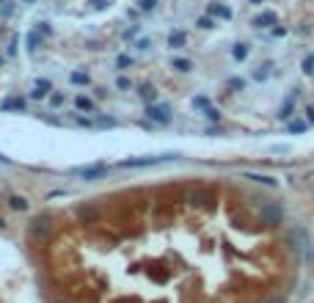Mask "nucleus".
Instances as JSON below:
<instances>
[{"label": "nucleus", "mask_w": 314, "mask_h": 303, "mask_svg": "<svg viewBox=\"0 0 314 303\" xmlns=\"http://www.w3.org/2000/svg\"><path fill=\"white\" fill-rule=\"evenodd\" d=\"M182 202L188 204V207H207L209 202H212V188L209 185H188L182 191Z\"/></svg>", "instance_id": "obj_1"}, {"label": "nucleus", "mask_w": 314, "mask_h": 303, "mask_svg": "<svg viewBox=\"0 0 314 303\" xmlns=\"http://www.w3.org/2000/svg\"><path fill=\"white\" fill-rule=\"evenodd\" d=\"M146 116L152 121H157V124H171L174 119V113H171V105H166V102H149L146 105Z\"/></svg>", "instance_id": "obj_2"}, {"label": "nucleus", "mask_w": 314, "mask_h": 303, "mask_svg": "<svg viewBox=\"0 0 314 303\" xmlns=\"http://www.w3.org/2000/svg\"><path fill=\"white\" fill-rule=\"evenodd\" d=\"M259 220L265 226H279L281 220H284V209H281V204H276V202L265 204V207H262V212H259Z\"/></svg>", "instance_id": "obj_3"}, {"label": "nucleus", "mask_w": 314, "mask_h": 303, "mask_svg": "<svg viewBox=\"0 0 314 303\" xmlns=\"http://www.w3.org/2000/svg\"><path fill=\"white\" fill-rule=\"evenodd\" d=\"M160 160H177V155H160V157H130V160H121V168H143V166H154Z\"/></svg>", "instance_id": "obj_4"}, {"label": "nucleus", "mask_w": 314, "mask_h": 303, "mask_svg": "<svg viewBox=\"0 0 314 303\" xmlns=\"http://www.w3.org/2000/svg\"><path fill=\"white\" fill-rule=\"evenodd\" d=\"M50 229H53V218H50V215H39V218H33V223H30V234H33V237H47Z\"/></svg>", "instance_id": "obj_5"}, {"label": "nucleus", "mask_w": 314, "mask_h": 303, "mask_svg": "<svg viewBox=\"0 0 314 303\" xmlns=\"http://www.w3.org/2000/svg\"><path fill=\"white\" fill-rule=\"evenodd\" d=\"M75 174L80 179H89V182H94V179H102L107 174V166H80V168H75Z\"/></svg>", "instance_id": "obj_6"}, {"label": "nucleus", "mask_w": 314, "mask_h": 303, "mask_svg": "<svg viewBox=\"0 0 314 303\" xmlns=\"http://www.w3.org/2000/svg\"><path fill=\"white\" fill-rule=\"evenodd\" d=\"M77 218H80V223H97L100 209L91 207V204H80V207H77Z\"/></svg>", "instance_id": "obj_7"}, {"label": "nucleus", "mask_w": 314, "mask_h": 303, "mask_svg": "<svg viewBox=\"0 0 314 303\" xmlns=\"http://www.w3.org/2000/svg\"><path fill=\"white\" fill-rule=\"evenodd\" d=\"M50 91H53V83H50L47 78H39L36 80V89L30 91V97H33V100H42V97H47Z\"/></svg>", "instance_id": "obj_8"}, {"label": "nucleus", "mask_w": 314, "mask_h": 303, "mask_svg": "<svg viewBox=\"0 0 314 303\" xmlns=\"http://www.w3.org/2000/svg\"><path fill=\"white\" fill-rule=\"evenodd\" d=\"M207 14H209V17H218V19H231V8L223 6V3H209Z\"/></svg>", "instance_id": "obj_9"}, {"label": "nucleus", "mask_w": 314, "mask_h": 303, "mask_svg": "<svg viewBox=\"0 0 314 303\" xmlns=\"http://www.w3.org/2000/svg\"><path fill=\"white\" fill-rule=\"evenodd\" d=\"M185 44H188V33H185V30H171V33H168V47L182 50Z\"/></svg>", "instance_id": "obj_10"}, {"label": "nucleus", "mask_w": 314, "mask_h": 303, "mask_svg": "<svg viewBox=\"0 0 314 303\" xmlns=\"http://www.w3.org/2000/svg\"><path fill=\"white\" fill-rule=\"evenodd\" d=\"M0 110H25V100L22 97H8V100L0 102Z\"/></svg>", "instance_id": "obj_11"}, {"label": "nucleus", "mask_w": 314, "mask_h": 303, "mask_svg": "<svg viewBox=\"0 0 314 303\" xmlns=\"http://www.w3.org/2000/svg\"><path fill=\"white\" fill-rule=\"evenodd\" d=\"M251 25H254V28H270V25H276V14L265 11V14H259V17L251 19Z\"/></svg>", "instance_id": "obj_12"}, {"label": "nucleus", "mask_w": 314, "mask_h": 303, "mask_svg": "<svg viewBox=\"0 0 314 303\" xmlns=\"http://www.w3.org/2000/svg\"><path fill=\"white\" fill-rule=\"evenodd\" d=\"M138 94H141V100L146 102V105H149V102H154V100H157V89H154L152 83H143V86H138Z\"/></svg>", "instance_id": "obj_13"}, {"label": "nucleus", "mask_w": 314, "mask_h": 303, "mask_svg": "<svg viewBox=\"0 0 314 303\" xmlns=\"http://www.w3.org/2000/svg\"><path fill=\"white\" fill-rule=\"evenodd\" d=\"M248 55H251V47H248V44L237 42L234 47H231V58H234V61H240V64H243V61L248 58Z\"/></svg>", "instance_id": "obj_14"}, {"label": "nucleus", "mask_w": 314, "mask_h": 303, "mask_svg": "<svg viewBox=\"0 0 314 303\" xmlns=\"http://www.w3.org/2000/svg\"><path fill=\"white\" fill-rule=\"evenodd\" d=\"M75 107H77V110H86V113H97V105L89 100V97H83V94L75 97Z\"/></svg>", "instance_id": "obj_15"}, {"label": "nucleus", "mask_w": 314, "mask_h": 303, "mask_svg": "<svg viewBox=\"0 0 314 303\" xmlns=\"http://www.w3.org/2000/svg\"><path fill=\"white\" fill-rule=\"evenodd\" d=\"M8 207L17 209V212H25V209H28V199L25 196H11L8 199Z\"/></svg>", "instance_id": "obj_16"}, {"label": "nucleus", "mask_w": 314, "mask_h": 303, "mask_svg": "<svg viewBox=\"0 0 314 303\" xmlns=\"http://www.w3.org/2000/svg\"><path fill=\"white\" fill-rule=\"evenodd\" d=\"M69 80H72V86H89V83H91V78L86 75V72H80V69H77V72H72V75H69Z\"/></svg>", "instance_id": "obj_17"}, {"label": "nucleus", "mask_w": 314, "mask_h": 303, "mask_svg": "<svg viewBox=\"0 0 314 303\" xmlns=\"http://www.w3.org/2000/svg\"><path fill=\"white\" fill-rule=\"evenodd\" d=\"M171 66L177 72H190V69H193V61H190V58H174Z\"/></svg>", "instance_id": "obj_18"}, {"label": "nucleus", "mask_w": 314, "mask_h": 303, "mask_svg": "<svg viewBox=\"0 0 314 303\" xmlns=\"http://www.w3.org/2000/svg\"><path fill=\"white\" fill-rule=\"evenodd\" d=\"M292 107H295V97H290V100L281 105V110H279V119H290L292 116Z\"/></svg>", "instance_id": "obj_19"}, {"label": "nucleus", "mask_w": 314, "mask_h": 303, "mask_svg": "<svg viewBox=\"0 0 314 303\" xmlns=\"http://www.w3.org/2000/svg\"><path fill=\"white\" fill-rule=\"evenodd\" d=\"M248 179H254V182H262V185H270V188H276V179L273 177H265V174H248Z\"/></svg>", "instance_id": "obj_20"}, {"label": "nucleus", "mask_w": 314, "mask_h": 303, "mask_svg": "<svg viewBox=\"0 0 314 303\" xmlns=\"http://www.w3.org/2000/svg\"><path fill=\"white\" fill-rule=\"evenodd\" d=\"M270 69H273V66H270V64L259 66V72H254V80H259V83H265V80H267V78H270Z\"/></svg>", "instance_id": "obj_21"}, {"label": "nucleus", "mask_w": 314, "mask_h": 303, "mask_svg": "<svg viewBox=\"0 0 314 303\" xmlns=\"http://www.w3.org/2000/svg\"><path fill=\"white\" fill-rule=\"evenodd\" d=\"M306 121H301V119H298V121H290V127H287V130H290L292 132V135H301V132H306Z\"/></svg>", "instance_id": "obj_22"}, {"label": "nucleus", "mask_w": 314, "mask_h": 303, "mask_svg": "<svg viewBox=\"0 0 314 303\" xmlns=\"http://www.w3.org/2000/svg\"><path fill=\"white\" fill-rule=\"evenodd\" d=\"M39 39H42V33H39V30H30V33H28V50H30V53L39 47Z\"/></svg>", "instance_id": "obj_23"}, {"label": "nucleus", "mask_w": 314, "mask_h": 303, "mask_svg": "<svg viewBox=\"0 0 314 303\" xmlns=\"http://www.w3.org/2000/svg\"><path fill=\"white\" fill-rule=\"evenodd\" d=\"M209 105H212L209 97H193V107H196V110H207Z\"/></svg>", "instance_id": "obj_24"}, {"label": "nucleus", "mask_w": 314, "mask_h": 303, "mask_svg": "<svg viewBox=\"0 0 314 303\" xmlns=\"http://www.w3.org/2000/svg\"><path fill=\"white\" fill-rule=\"evenodd\" d=\"M116 89H119V91H130L132 89V80L124 78V75H119V78H116Z\"/></svg>", "instance_id": "obj_25"}, {"label": "nucleus", "mask_w": 314, "mask_h": 303, "mask_svg": "<svg viewBox=\"0 0 314 303\" xmlns=\"http://www.w3.org/2000/svg\"><path fill=\"white\" fill-rule=\"evenodd\" d=\"M301 66H303V75H314V53H312V55H306Z\"/></svg>", "instance_id": "obj_26"}, {"label": "nucleus", "mask_w": 314, "mask_h": 303, "mask_svg": "<svg viewBox=\"0 0 314 303\" xmlns=\"http://www.w3.org/2000/svg\"><path fill=\"white\" fill-rule=\"evenodd\" d=\"M130 66H132L130 55H119V58H116V69H130Z\"/></svg>", "instance_id": "obj_27"}, {"label": "nucleus", "mask_w": 314, "mask_h": 303, "mask_svg": "<svg viewBox=\"0 0 314 303\" xmlns=\"http://www.w3.org/2000/svg\"><path fill=\"white\" fill-rule=\"evenodd\" d=\"M50 105L61 107V105H64V94H61V91H53V94H50Z\"/></svg>", "instance_id": "obj_28"}, {"label": "nucleus", "mask_w": 314, "mask_h": 303, "mask_svg": "<svg viewBox=\"0 0 314 303\" xmlns=\"http://www.w3.org/2000/svg\"><path fill=\"white\" fill-rule=\"evenodd\" d=\"M202 113H204V116H207V119H209V121H218V119H220V113H218V110H215V107H212V105H209V107H207V110H202Z\"/></svg>", "instance_id": "obj_29"}, {"label": "nucleus", "mask_w": 314, "mask_h": 303, "mask_svg": "<svg viewBox=\"0 0 314 303\" xmlns=\"http://www.w3.org/2000/svg\"><path fill=\"white\" fill-rule=\"evenodd\" d=\"M199 28H212V17H199Z\"/></svg>", "instance_id": "obj_30"}, {"label": "nucleus", "mask_w": 314, "mask_h": 303, "mask_svg": "<svg viewBox=\"0 0 314 303\" xmlns=\"http://www.w3.org/2000/svg\"><path fill=\"white\" fill-rule=\"evenodd\" d=\"M154 6H157V0H141V8H143V11H152Z\"/></svg>", "instance_id": "obj_31"}, {"label": "nucleus", "mask_w": 314, "mask_h": 303, "mask_svg": "<svg viewBox=\"0 0 314 303\" xmlns=\"http://www.w3.org/2000/svg\"><path fill=\"white\" fill-rule=\"evenodd\" d=\"M262 303H284V298H281V295H267Z\"/></svg>", "instance_id": "obj_32"}, {"label": "nucleus", "mask_w": 314, "mask_h": 303, "mask_svg": "<svg viewBox=\"0 0 314 303\" xmlns=\"http://www.w3.org/2000/svg\"><path fill=\"white\" fill-rule=\"evenodd\" d=\"M229 86H231V89H234V91H240V89H243L245 83H243V80H237V78H231V80H229Z\"/></svg>", "instance_id": "obj_33"}, {"label": "nucleus", "mask_w": 314, "mask_h": 303, "mask_svg": "<svg viewBox=\"0 0 314 303\" xmlns=\"http://www.w3.org/2000/svg\"><path fill=\"white\" fill-rule=\"evenodd\" d=\"M149 44H152L149 39H138V44H135V47H138V50H149Z\"/></svg>", "instance_id": "obj_34"}, {"label": "nucleus", "mask_w": 314, "mask_h": 303, "mask_svg": "<svg viewBox=\"0 0 314 303\" xmlns=\"http://www.w3.org/2000/svg\"><path fill=\"white\" fill-rule=\"evenodd\" d=\"M14 53H17V36H14L11 44H8V55H14Z\"/></svg>", "instance_id": "obj_35"}, {"label": "nucleus", "mask_w": 314, "mask_h": 303, "mask_svg": "<svg viewBox=\"0 0 314 303\" xmlns=\"http://www.w3.org/2000/svg\"><path fill=\"white\" fill-rule=\"evenodd\" d=\"M306 116H309V121L314 124V107H306Z\"/></svg>", "instance_id": "obj_36"}, {"label": "nucleus", "mask_w": 314, "mask_h": 303, "mask_svg": "<svg viewBox=\"0 0 314 303\" xmlns=\"http://www.w3.org/2000/svg\"><path fill=\"white\" fill-rule=\"evenodd\" d=\"M94 6H97V8H105V6H107V0H94Z\"/></svg>", "instance_id": "obj_37"}, {"label": "nucleus", "mask_w": 314, "mask_h": 303, "mask_svg": "<svg viewBox=\"0 0 314 303\" xmlns=\"http://www.w3.org/2000/svg\"><path fill=\"white\" fill-rule=\"evenodd\" d=\"M0 163H6V166H11V160H8L6 155H0Z\"/></svg>", "instance_id": "obj_38"}, {"label": "nucleus", "mask_w": 314, "mask_h": 303, "mask_svg": "<svg viewBox=\"0 0 314 303\" xmlns=\"http://www.w3.org/2000/svg\"><path fill=\"white\" fill-rule=\"evenodd\" d=\"M248 3H254V6H259V3H262V0H248Z\"/></svg>", "instance_id": "obj_39"}, {"label": "nucleus", "mask_w": 314, "mask_h": 303, "mask_svg": "<svg viewBox=\"0 0 314 303\" xmlns=\"http://www.w3.org/2000/svg\"><path fill=\"white\" fill-rule=\"evenodd\" d=\"M19 3H36V0H19Z\"/></svg>", "instance_id": "obj_40"}, {"label": "nucleus", "mask_w": 314, "mask_h": 303, "mask_svg": "<svg viewBox=\"0 0 314 303\" xmlns=\"http://www.w3.org/2000/svg\"><path fill=\"white\" fill-rule=\"evenodd\" d=\"M0 226H6V220H0Z\"/></svg>", "instance_id": "obj_41"}, {"label": "nucleus", "mask_w": 314, "mask_h": 303, "mask_svg": "<svg viewBox=\"0 0 314 303\" xmlns=\"http://www.w3.org/2000/svg\"><path fill=\"white\" fill-rule=\"evenodd\" d=\"M0 3H6V0H0Z\"/></svg>", "instance_id": "obj_42"}]
</instances>
